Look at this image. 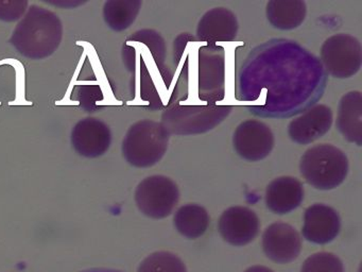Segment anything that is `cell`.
<instances>
[{
    "instance_id": "6da1fadb",
    "label": "cell",
    "mask_w": 362,
    "mask_h": 272,
    "mask_svg": "<svg viewBox=\"0 0 362 272\" xmlns=\"http://www.w3.org/2000/svg\"><path fill=\"white\" fill-rule=\"evenodd\" d=\"M62 38L60 17L44 6L33 4L14 28L9 42L23 57L43 60L56 52Z\"/></svg>"
},
{
    "instance_id": "7a4b0ae2",
    "label": "cell",
    "mask_w": 362,
    "mask_h": 272,
    "mask_svg": "<svg viewBox=\"0 0 362 272\" xmlns=\"http://www.w3.org/2000/svg\"><path fill=\"white\" fill-rule=\"evenodd\" d=\"M300 172L305 182L313 188L330 191L346 178L349 159L334 144H315L307 149L300 157Z\"/></svg>"
},
{
    "instance_id": "3957f363",
    "label": "cell",
    "mask_w": 362,
    "mask_h": 272,
    "mask_svg": "<svg viewBox=\"0 0 362 272\" xmlns=\"http://www.w3.org/2000/svg\"><path fill=\"white\" fill-rule=\"evenodd\" d=\"M169 140L170 133L162 123L143 119L133 123L127 131L122 155L133 167H152L164 157Z\"/></svg>"
},
{
    "instance_id": "277c9868",
    "label": "cell",
    "mask_w": 362,
    "mask_h": 272,
    "mask_svg": "<svg viewBox=\"0 0 362 272\" xmlns=\"http://www.w3.org/2000/svg\"><path fill=\"white\" fill-rule=\"evenodd\" d=\"M230 106H177L165 110L162 123L175 135L205 133L228 116Z\"/></svg>"
},
{
    "instance_id": "5b68a950",
    "label": "cell",
    "mask_w": 362,
    "mask_h": 272,
    "mask_svg": "<svg viewBox=\"0 0 362 272\" xmlns=\"http://www.w3.org/2000/svg\"><path fill=\"white\" fill-rule=\"evenodd\" d=\"M166 42L156 30L144 29L131 34L122 46V61L128 72L141 74L164 65Z\"/></svg>"
},
{
    "instance_id": "8992f818",
    "label": "cell",
    "mask_w": 362,
    "mask_h": 272,
    "mask_svg": "<svg viewBox=\"0 0 362 272\" xmlns=\"http://www.w3.org/2000/svg\"><path fill=\"white\" fill-rule=\"evenodd\" d=\"M135 203L145 216L163 219L171 215L179 203L177 183L162 174L144 178L135 189Z\"/></svg>"
},
{
    "instance_id": "52a82bcc",
    "label": "cell",
    "mask_w": 362,
    "mask_h": 272,
    "mask_svg": "<svg viewBox=\"0 0 362 272\" xmlns=\"http://www.w3.org/2000/svg\"><path fill=\"white\" fill-rule=\"evenodd\" d=\"M321 61L330 76L351 78L361 68V44L351 34H334L322 45Z\"/></svg>"
},
{
    "instance_id": "ba28073f",
    "label": "cell",
    "mask_w": 362,
    "mask_h": 272,
    "mask_svg": "<svg viewBox=\"0 0 362 272\" xmlns=\"http://www.w3.org/2000/svg\"><path fill=\"white\" fill-rule=\"evenodd\" d=\"M274 142L271 128L257 119L243 121L233 135V146L237 154L249 162H259L268 157Z\"/></svg>"
},
{
    "instance_id": "9c48e42d",
    "label": "cell",
    "mask_w": 362,
    "mask_h": 272,
    "mask_svg": "<svg viewBox=\"0 0 362 272\" xmlns=\"http://www.w3.org/2000/svg\"><path fill=\"white\" fill-rule=\"evenodd\" d=\"M71 144L78 154L96 159L105 154L112 144V131L105 121L94 117L81 119L71 134Z\"/></svg>"
},
{
    "instance_id": "30bf717a",
    "label": "cell",
    "mask_w": 362,
    "mask_h": 272,
    "mask_svg": "<svg viewBox=\"0 0 362 272\" xmlns=\"http://www.w3.org/2000/svg\"><path fill=\"white\" fill-rule=\"evenodd\" d=\"M259 219L251 208L232 206L222 212L218 230L226 242L241 246L250 244L259 233Z\"/></svg>"
},
{
    "instance_id": "8fae6325",
    "label": "cell",
    "mask_w": 362,
    "mask_h": 272,
    "mask_svg": "<svg viewBox=\"0 0 362 272\" xmlns=\"http://www.w3.org/2000/svg\"><path fill=\"white\" fill-rule=\"evenodd\" d=\"M264 254L275 263H291L298 259L302 250V238L292 225L274 222L262 234Z\"/></svg>"
},
{
    "instance_id": "7c38bea8",
    "label": "cell",
    "mask_w": 362,
    "mask_h": 272,
    "mask_svg": "<svg viewBox=\"0 0 362 272\" xmlns=\"http://www.w3.org/2000/svg\"><path fill=\"white\" fill-rule=\"evenodd\" d=\"M340 230V216L332 206L315 203L305 210L302 234L308 242L328 244L339 235Z\"/></svg>"
},
{
    "instance_id": "4fadbf2b",
    "label": "cell",
    "mask_w": 362,
    "mask_h": 272,
    "mask_svg": "<svg viewBox=\"0 0 362 272\" xmlns=\"http://www.w3.org/2000/svg\"><path fill=\"white\" fill-rule=\"evenodd\" d=\"M334 115L325 104H317L307 110L302 116L290 121L288 134L292 142L309 144L325 135L332 128Z\"/></svg>"
},
{
    "instance_id": "5bb4252c",
    "label": "cell",
    "mask_w": 362,
    "mask_h": 272,
    "mask_svg": "<svg viewBox=\"0 0 362 272\" xmlns=\"http://www.w3.org/2000/svg\"><path fill=\"white\" fill-rule=\"evenodd\" d=\"M139 74L141 99L150 104V110L170 106L177 95L173 74L163 65L146 70Z\"/></svg>"
},
{
    "instance_id": "9a60e30c",
    "label": "cell",
    "mask_w": 362,
    "mask_h": 272,
    "mask_svg": "<svg viewBox=\"0 0 362 272\" xmlns=\"http://www.w3.org/2000/svg\"><path fill=\"white\" fill-rule=\"evenodd\" d=\"M239 25L236 15L226 8L207 11L198 23L197 40L207 45L236 40Z\"/></svg>"
},
{
    "instance_id": "2e32d148",
    "label": "cell",
    "mask_w": 362,
    "mask_h": 272,
    "mask_svg": "<svg viewBox=\"0 0 362 272\" xmlns=\"http://www.w3.org/2000/svg\"><path fill=\"white\" fill-rule=\"evenodd\" d=\"M304 200V186L294 176H279L269 183L264 195L267 208L277 215L296 210Z\"/></svg>"
},
{
    "instance_id": "e0dca14e",
    "label": "cell",
    "mask_w": 362,
    "mask_h": 272,
    "mask_svg": "<svg viewBox=\"0 0 362 272\" xmlns=\"http://www.w3.org/2000/svg\"><path fill=\"white\" fill-rule=\"evenodd\" d=\"M336 127L344 140L357 146H361L362 95L359 91H349L341 98Z\"/></svg>"
},
{
    "instance_id": "ac0fdd59",
    "label": "cell",
    "mask_w": 362,
    "mask_h": 272,
    "mask_svg": "<svg viewBox=\"0 0 362 272\" xmlns=\"http://www.w3.org/2000/svg\"><path fill=\"white\" fill-rule=\"evenodd\" d=\"M267 18L279 30H293L306 18V2L302 0H271L266 6Z\"/></svg>"
},
{
    "instance_id": "d6986e66",
    "label": "cell",
    "mask_w": 362,
    "mask_h": 272,
    "mask_svg": "<svg viewBox=\"0 0 362 272\" xmlns=\"http://www.w3.org/2000/svg\"><path fill=\"white\" fill-rule=\"evenodd\" d=\"M214 45H207V50L199 51V91H213L219 89L224 81V57L213 52Z\"/></svg>"
},
{
    "instance_id": "ffe728a7",
    "label": "cell",
    "mask_w": 362,
    "mask_h": 272,
    "mask_svg": "<svg viewBox=\"0 0 362 272\" xmlns=\"http://www.w3.org/2000/svg\"><path fill=\"white\" fill-rule=\"evenodd\" d=\"M209 212L199 204L189 203L181 206L175 212L173 222L175 229L188 239H197L209 229Z\"/></svg>"
},
{
    "instance_id": "44dd1931",
    "label": "cell",
    "mask_w": 362,
    "mask_h": 272,
    "mask_svg": "<svg viewBox=\"0 0 362 272\" xmlns=\"http://www.w3.org/2000/svg\"><path fill=\"white\" fill-rule=\"evenodd\" d=\"M141 4V0H107L103 4V19L113 31H124L139 16Z\"/></svg>"
},
{
    "instance_id": "7402d4cb",
    "label": "cell",
    "mask_w": 362,
    "mask_h": 272,
    "mask_svg": "<svg viewBox=\"0 0 362 272\" xmlns=\"http://www.w3.org/2000/svg\"><path fill=\"white\" fill-rule=\"evenodd\" d=\"M137 272H187V269L177 255L160 251L146 257Z\"/></svg>"
},
{
    "instance_id": "603a6c76",
    "label": "cell",
    "mask_w": 362,
    "mask_h": 272,
    "mask_svg": "<svg viewBox=\"0 0 362 272\" xmlns=\"http://www.w3.org/2000/svg\"><path fill=\"white\" fill-rule=\"evenodd\" d=\"M300 272H344V267L334 253L320 252L304 261Z\"/></svg>"
},
{
    "instance_id": "cb8c5ba5",
    "label": "cell",
    "mask_w": 362,
    "mask_h": 272,
    "mask_svg": "<svg viewBox=\"0 0 362 272\" xmlns=\"http://www.w3.org/2000/svg\"><path fill=\"white\" fill-rule=\"evenodd\" d=\"M28 6V0H0V21L6 23L21 21Z\"/></svg>"
},
{
    "instance_id": "d4e9b609",
    "label": "cell",
    "mask_w": 362,
    "mask_h": 272,
    "mask_svg": "<svg viewBox=\"0 0 362 272\" xmlns=\"http://www.w3.org/2000/svg\"><path fill=\"white\" fill-rule=\"evenodd\" d=\"M80 104L83 106L88 112H94L97 110L96 104L98 103L103 98L99 96L100 91L98 86H90V85H82L78 91Z\"/></svg>"
},
{
    "instance_id": "484cf974",
    "label": "cell",
    "mask_w": 362,
    "mask_h": 272,
    "mask_svg": "<svg viewBox=\"0 0 362 272\" xmlns=\"http://www.w3.org/2000/svg\"><path fill=\"white\" fill-rule=\"evenodd\" d=\"M50 4H54V6H63V8H71L75 6H80V4H86V2H77V1H64L60 2V4H56V2H48Z\"/></svg>"
},
{
    "instance_id": "4316f807",
    "label": "cell",
    "mask_w": 362,
    "mask_h": 272,
    "mask_svg": "<svg viewBox=\"0 0 362 272\" xmlns=\"http://www.w3.org/2000/svg\"><path fill=\"white\" fill-rule=\"evenodd\" d=\"M245 272H273L272 270L269 268L264 267V266H253L250 267L249 269L245 270Z\"/></svg>"
},
{
    "instance_id": "83f0119b",
    "label": "cell",
    "mask_w": 362,
    "mask_h": 272,
    "mask_svg": "<svg viewBox=\"0 0 362 272\" xmlns=\"http://www.w3.org/2000/svg\"><path fill=\"white\" fill-rule=\"evenodd\" d=\"M80 272H122L118 270L105 269V268H92V269L83 270Z\"/></svg>"
}]
</instances>
